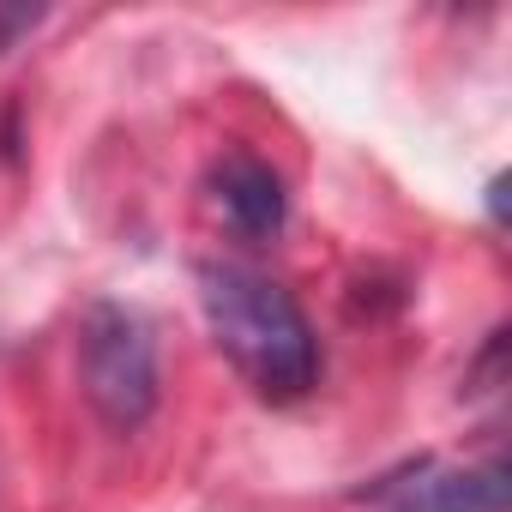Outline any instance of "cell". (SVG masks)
Returning <instances> with one entry per match:
<instances>
[{
    "mask_svg": "<svg viewBox=\"0 0 512 512\" xmlns=\"http://www.w3.org/2000/svg\"><path fill=\"white\" fill-rule=\"evenodd\" d=\"M199 308H205L217 350L235 362V374L260 398L290 404L314 392L320 338L284 284H272L253 266H235V260H211L199 266Z\"/></svg>",
    "mask_w": 512,
    "mask_h": 512,
    "instance_id": "cell-1",
    "label": "cell"
},
{
    "mask_svg": "<svg viewBox=\"0 0 512 512\" xmlns=\"http://www.w3.org/2000/svg\"><path fill=\"white\" fill-rule=\"evenodd\" d=\"M79 386L109 434H139L157 410V338L145 314L97 302L79 332Z\"/></svg>",
    "mask_w": 512,
    "mask_h": 512,
    "instance_id": "cell-2",
    "label": "cell"
},
{
    "mask_svg": "<svg viewBox=\"0 0 512 512\" xmlns=\"http://www.w3.org/2000/svg\"><path fill=\"white\" fill-rule=\"evenodd\" d=\"M506 464L482 458V464H440V458H416L404 470H386L380 482H368L356 494L362 512H506Z\"/></svg>",
    "mask_w": 512,
    "mask_h": 512,
    "instance_id": "cell-3",
    "label": "cell"
},
{
    "mask_svg": "<svg viewBox=\"0 0 512 512\" xmlns=\"http://www.w3.org/2000/svg\"><path fill=\"white\" fill-rule=\"evenodd\" d=\"M211 199L223 211V223L241 235V241H272L284 229V211H290V193L278 181L272 163L247 157V151H229L211 175Z\"/></svg>",
    "mask_w": 512,
    "mask_h": 512,
    "instance_id": "cell-4",
    "label": "cell"
},
{
    "mask_svg": "<svg viewBox=\"0 0 512 512\" xmlns=\"http://www.w3.org/2000/svg\"><path fill=\"white\" fill-rule=\"evenodd\" d=\"M37 25H43V13H37V7H0V55L19 49V37H31Z\"/></svg>",
    "mask_w": 512,
    "mask_h": 512,
    "instance_id": "cell-5",
    "label": "cell"
},
{
    "mask_svg": "<svg viewBox=\"0 0 512 512\" xmlns=\"http://www.w3.org/2000/svg\"><path fill=\"white\" fill-rule=\"evenodd\" d=\"M500 211H506V175H494V181H488V217L500 223Z\"/></svg>",
    "mask_w": 512,
    "mask_h": 512,
    "instance_id": "cell-6",
    "label": "cell"
}]
</instances>
